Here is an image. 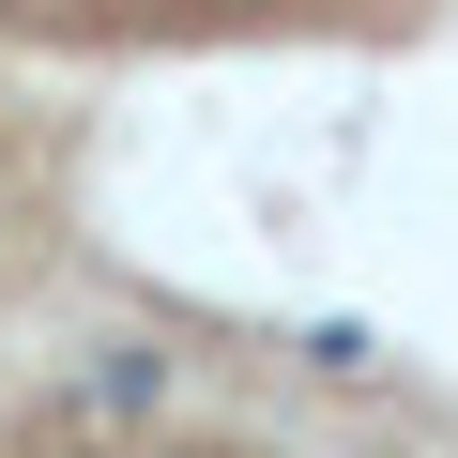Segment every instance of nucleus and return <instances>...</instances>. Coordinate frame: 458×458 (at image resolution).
<instances>
[{
	"label": "nucleus",
	"instance_id": "f257e3e1",
	"mask_svg": "<svg viewBox=\"0 0 458 458\" xmlns=\"http://www.w3.org/2000/svg\"><path fill=\"white\" fill-rule=\"evenodd\" d=\"M16 31H62V47H183V31H321V16H412V0H0Z\"/></svg>",
	"mask_w": 458,
	"mask_h": 458
}]
</instances>
